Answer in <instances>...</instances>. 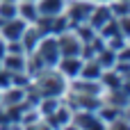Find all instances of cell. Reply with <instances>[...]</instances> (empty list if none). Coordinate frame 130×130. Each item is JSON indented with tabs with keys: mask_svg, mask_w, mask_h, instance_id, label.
<instances>
[{
	"mask_svg": "<svg viewBox=\"0 0 130 130\" xmlns=\"http://www.w3.org/2000/svg\"><path fill=\"white\" fill-rule=\"evenodd\" d=\"M117 25H119V32H121L126 39H130V14L119 16V18H117Z\"/></svg>",
	"mask_w": 130,
	"mask_h": 130,
	"instance_id": "cell-12",
	"label": "cell"
},
{
	"mask_svg": "<svg viewBox=\"0 0 130 130\" xmlns=\"http://www.w3.org/2000/svg\"><path fill=\"white\" fill-rule=\"evenodd\" d=\"M82 62H85L82 57H59L57 64H55V69H57L66 80H75V78L80 75Z\"/></svg>",
	"mask_w": 130,
	"mask_h": 130,
	"instance_id": "cell-5",
	"label": "cell"
},
{
	"mask_svg": "<svg viewBox=\"0 0 130 130\" xmlns=\"http://www.w3.org/2000/svg\"><path fill=\"white\" fill-rule=\"evenodd\" d=\"M0 64L5 71L9 73H25V64H27V55H18V53H5L0 57Z\"/></svg>",
	"mask_w": 130,
	"mask_h": 130,
	"instance_id": "cell-8",
	"label": "cell"
},
{
	"mask_svg": "<svg viewBox=\"0 0 130 130\" xmlns=\"http://www.w3.org/2000/svg\"><path fill=\"white\" fill-rule=\"evenodd\" d=\"M73 114H75V112H73V107H71V105L62 98V101H59V105L55 107V112H53L46 121H48L55 130H62L64 126H69V123L73 121Z\"/></svg>",
	"mask_w": 130,
	"mask_h": 130,
	"instance_id": "cell-4",
	"label": "cell"
},
{
	"mask_svg": "<svg viewBox=\"0 0 130 130\" xmlns=\"http://www.w3.org/2000/svg\"><path fill=\"white\" fill-rule=\"evenodd\" d=\"M123 117H126V119H128V121H130V103H128V105H126V107H123Z\"/></svg>",
	"mask_w": 130,
	"mask_h": 130,
	"instance_id": "cell-15",
	"label": "cell"
},
{
	"mask_svg": "<svg viewBox=\"0 0 130 130\" xmlns=\"http://www.w3.org/2000/svg\"><path fill=\"white\" fill-rule=\"evenodd\" d=\"M114 16H112V9H110V5L107 2H101V5H94V9H91V14H89V25L98 32L107 21H112Z\"/></svg>",
	"mask_w": 130,
	"mask_h": 130,
	"instance_id": "cell-7",
	"label": "cell"
},
{
	"mask_svg": "<svg viewBox=\"0 0 130 130\" xmlns=\"http://www.w3.org/2000/svg\"><path fill=\"white\" fill-rule=\"evenodd\" d=\"M57 39V48H59V57H82V48H85V41L78 37V32L73 27L55 34Z\"/></svg>",
	"mask_w": 130,
	"mask_h": 130,
	"instance_id": "cell-2",
	"label": "cell"
},
{
	"mask_svg": "<svg viewBox=\"0 0 130 130\" xmlns=\"http://www.w3.org/2000/svg\"><path fill=\"white\" fill-rule=\"evenodd\" d=\"M105 69L98 64V59L96 57H91V59H85L82 62V69H80V75L78 78H87V80H101V73H103Z\"/></svg>",
	"mask_w": 130,
	"mask_h": 130,
	"instance_id": "cell-10",
	"label": "cell"
},
{
	"mask_svg": "<svg viewBox=\"0 0 130 130\" xmlns=\"http://www.w3.org/2000/svg\"><path fill=\"white\" fill-rule=\"evenodd\" d=\"M69 87V80L53 66V69H41L34 75H30V82L25 87V101L27 103H37L39 98H62L64 91Z\"/></svg>",
	"mask_w": 130,
	"mask_h": 130,
	"instance_id": "cell-1",
	"label": "cell"
},
{
	"mask_svg": "<svg viewBox=\"0 0 130 130\" xmlns=\"http://www.w3.org/2000/svg\"><path fill=\"white\" fill-rule=\"evenodd\" d=\"M18 18H23L25 23H37L39 21L37 2L34 0H18Z\"/></svg>",
	"mask_w": 130,
	"mask_h": 130,
	"instance_id": "cell-11",
	"label": "cell"
},
{
	"mask_svg": "<svg viewBox=\"0 0 130 130\" xmlns=\"http://www.w3.org/2000/svg\"><path fill=\"white\" fill-rule=\"evenodd\" d=\"M128 43H130V39H128Z\"/></svg>",
	"mask_w": 130,
	"mask_h": 130,
	"instance_id": "cell-17",
	"label": "cell"
},
{
	"mask_svg": "<svg viewBox=\"0 0 130 130\" xmlns=\"http://www.w3.org/2000/svg\"><path fill=\"white\" fill-rule=\"evenodd\" d=\"M89 2H94V5H101V2H112V0H89Z\"/></svg>",
	"mask_w": 130,
	"mask_h": 130,
	"instance_id": "cell-16",
	"label": "cell"
},
{
	"mask_svg": "<svg viewBox=\"0 0 130 130\" xmlns=\"http://www.w3.org/2000/svg\"><path fill=\"white\" fill-rule=\"evenodd\" d=\"M21 130H55L46 119H37V121H32V123H27V126H23Z\"/></svg>",
	"mask_w": 130,
	"mask_h": 130,
	"instance_id": "cell-13",
	"label": "cell"
},
{
	"mask_svg": "<svg viewBox=\"0 0 130 130\" xmlns=\"http://www.w3.org/2000/svg\"><path fill=\"white\" fill-rule=\"evenodd\" d=\"M107 130H130V121L126 117H119L112 123H107Z\"/></svg>",
	"mask_w": 130,
	"mask_h": 130,
	"instance_id": "cell-14",
	"label": "cell"
},
{
	"mask_svg": "<svg viewBox=\"0 0 130 130\" xmlns=\"http://www.w3.org/2000/svg\"><path fill=\"white\" fill-rule=\"evenodd\" d=\"M101 85L105 87V91L110 94V91H119L121 87H123V75L112 66V69H105L103 73H101Z\"/></svg>",
	"mask_w": 130,
	"mask_h": 130,
	"instance_id": "cell-9",
	"label": "cell"
},
{
	"mask_svg": "<svg viewBox=\"0 0 130 130\" xmlns=\"http://www.w3.org/2000/svg\"><path fill=\"white\" fill-rule=\"evenodd\" d=\"M73 123L78 126V130H107V123L98 117V112H75L73 114Z\"/></svg>",
	"mask_w": 130,
	"mask_h": 130,
	"instance_id": "cell-3",
	"label": "cell"
},
{
	"mask_svg": "<svg viewBox=\"0 0 130 130\" xmlns=\"http://www.w3.org/2000/svg\"><path fill=\"white\" fill-rule=\"evenodd\" d=\"M37 2V11H39V18H53V16H59L66 11V5L69 0H34Z\"/></svg>",
	"mask_w": 130,
	"mask_h": 130,
	"instance_id": "cell-6",
	"label": "cell"
}]
</instances>
